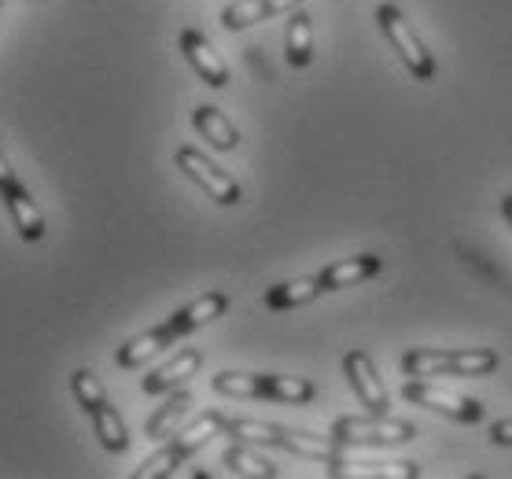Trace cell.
I'll return each instance as SVG.
<instances>
[{
  "mask_svg": "<svg viewBox=\"0 0 512 479\" xmlns=\"http://www.w3.org/2000/svg\"><path fill=\"white\" fill-rule=\"evenodd\" d=\"M225 424H229V417H222V413H203V417H196V421L188 424V428H181V432H174V439L163 446V450H155L144 465L137 468V479H155V476H170L185 457H192L199 450V446H207L214 435L225 432Z\"/></svg>",
  "mask_w": 512,
  "mask_h": 479,
  "instance_id": "6da1fadb",
  "label": "cell"
},
{
  "mask_svg": "<svg viewBox=\"0 0 512 479\" xmlns=\"http://www.w3.org/2000/svg\"><path fill=\"white\" fill-rule=\"evenodd\" d=\"M225 465L233 468L236 476H247V479H273L277 476V468L269 465V461H262L258 454H251V450L240 446V443L225 450Z\"/></svg>",
  "mask_w": 512,
  "mask_h": 479,
  "instance_id": "44dd1931",
  "label": "cell"
},
{
  "mask_svg": "<svg viewBox=\"0 0 512 479\" xmlns=\"http://www.w3.org/2000/svg\"><path fill=\"white\" fill-rule=\"evenodd\" d=\"M181 52H185V59L196 67V74L210 89H225V85H229V63L218 56V48L210 45L199 30H185V34H181Z\"/></svg>",
  "mask_w": 512,
  "mask_h": 479,
  "instance_id": "ba28073f",
  "label": "cell"
},
{
  "mask_svg": "<svg viewBox=\"0 0 512 479\" xmlns=\"http://www.w3.org/2000/svg\"><path fill=\"white\" fill-rule=\"evenodd\" d=\"M89 417H93V428H96V435H100V443H104L111 454H122L129 446V432H126V424H122V417H118V409L111 406V402H104V406H96Z\"/></svg>",
  "mask_w": 512,
  "mask_h": 479,
  "instance_id": "d6986e66",
  "label": "cell"
},
{
  "mask_svg": "<svg viewBox=\"0 0 512 479\" xmlns=\"http://www.w3.org/2000/svg\"><path fill=\"white\" fill-rule=\"evenodd\" d=\"M303 0H236L222 12V26L225 30H247V26L262 23L269 15L280 12H295Z\"/></svg>",
  "mask_w": 512,
  "mask_h": 479,
  "instance_id": "7c38bea8",
  "label": "cell"
},
{
  "mask_svg": "<svg viewBox=\"0 0 512 479\" xmlns=\"http://www.w3.org/2000/svg\"><path fill=\"white\" fill-rule=\"evenodd\" d=\"M376 23H380V30L387 34L391 48L398 52V59L409 67V74H413L417 82H431V78H435V59H431V52L417 37V30L406 23V15L398 12L395 4H380V8H376Z\"/></svg>",
  "mask_w": 512,
  "mask_h": 479,
  "instance_id": "277c9868",
  "label": "cell"
},
{
  "mask_svg": "<svg viewBox=\"0 0 512 479\" xmlns=\"http://www.w3.org/2000/svg\"><path fill=\"white\" fill-rule=\"evenodd\" d=\"M321 292H325V288H321V277H295V281H284V284H277V288H269L266 306L269 310H291V306L314 303Z\"/></svg>",
  "mask_w": 512,
  "mask_h": 479,
  "instance_id": "2e32d148",
  "label": "cell"
},
{
  "mask_svg": "<svg viewBox=\"0 0 512 479\" xmlns=\"http://www.w3.org/2000/svg\"><path fill=\"white\" fill-rule=\"evenodd\" d=\"M498 369V354L479 347V351H406L402 354V373L420 376H487Z\"/></svg>",
  "mask_w": 512,
  "mask_h": 479,
  "instance_id": "7a4b0ae2",
  "label": "cell"
},
{
  "mask_svg": "<svg viewBox=\"0 0 512 479\" xmlns=\"http://www.w3.org/2000/svg\"><path fill=\"white\" fill-rule=\"evenodd\" d=\"M328 435L343 446H398L413 443L417 428L409 421H395L387 413H369V417H336Z\"/></svg>",
  "mask_w": 512,
  "mask_h": 479,
  "instance_id": "3957f363",
  "label": "cell"
},
{
  "mask_svg": "<svg viewBox=\"0 0 512 479\" xmlns=\"http://www.w3.org/2000/svg\"><path fill=\"white\" fill-rule=\"evenodd\" d=\"M501 214L509 218V229H512V192H509V196H501Z\"/></svg>",
  "mask_w": 512,
  "mask_h": 479,
  "instance_id": "484cf974",
  "label": "cell"
},
{
  "mask_svg": "<svg viewBox=\"0 0 512 479\" xmlns=\"http://www.w3.org/2000/svg\"><path fill=\"white\" fill-rule=\"evenodd\" d=\"M0 8H4V0H0Z\"/></svg>",
  "mask_w": 512,
  "mask_h": 479,
  "instance_id": "4316f807",
  "label": "cell"
},
{
  "mask_svg": "<svg viewBox=\"0 0 512 479\" xmlns=\"http://www.w3.org/2000/svg\"><path fill=\"white\" fill-rule=\"evenodd\" d=\"M177 170H185V177H192L203 192H207L214 203H222V207H233L240 203V181L233 174H225L222 166H214L203 152L196 148H177Z\"/></svg>",
  "mask_w": 512,
  "mask_h": 479,
  "instance_id": "5b68a950",
  "label": "cell"
},
{
  "mask_svg": "<svg viewBox=\"0 0 512 479\" xmlns=\"http://www.w3.org/2000/svg\"><path fill=\"white\" fill-rule=\"evenodd\" d=\"M314 59V19L295 8L288 23V63L291 67H306Z\"/></svg>",
  "mask_w": 512,
  "mask_h": 479,
  "instance_id": "ac0fdd59",
  "label": "cell"
},
{
  "mask_svg": "<svg viewBox=\"0 0 512 479\" xmlns=\"http://www.w3.org/2000/svg\"><path fill=\"white\" fill-rule=\"evenodd\" d=\"M12 185H15V170L8 166V159L0 155V192H4V188H12Z\"/></svg>",
  "mask_w": 512,
  "mask_h": 479,
  "instance_id": "d4e9b609",
  "label": "cell"
},
{
  "mask_svg": "<svg viewBox=\"0 0 512 479\" xmlns=\"http://www.w3.org/2000/svg\"><path fill=\"white\" fill-rule=\"evenodd\" d=\"M343 373H347L354 395L361 398V406L369 409V413H387L391 398H387V387H384V380L376 376V365L369 354L347 351V358H343Z\"/></svg>",
  "mask_w": 512,
  "mask_h": 479,
  "instance_id": "52a82bcc",
  "label": "cell"
},
{
  "mask_svg": "<svg viewBox=\"0 0 512 479\" xmlns=\"http://www.w3.org/2000/svg\"><path fill=\"white\" fill-rule=\"evenodd\" d=\"M402 395L413 402V406H428L435 413H443V417H454L461 424H479L487 417V409L479 406L476 398H465V395H454V391H446L439 384H424V380H409L402 387Z\"/></svg>",
  "mask_w": 512,
  "mask_h": 479,
  "instance_id": "8992f818",
  "label": "cell"
},
{
  "mask_svg": "<svg viewBox=\"0 0 512 479\" xmlns=\"http://www.w3.org/2000/svg\"><path fill=\"white\" fill-rule=\"evenodd\" d=\"M0 196H4L8 211H12L19 236H23L26 244H37V240L45 236V214H41V207L34 203V196H30V192H26V188L19 185V181H15L12 188H4Z\"/></svg>",
  "mask_w": 512,
  "mask_h": 479,
  "instance_id": "8fae6325",
  "label": "cell"
},
{
  "mask_svg": "<svg viewBox=\"0 0 512 479\" xmlns=\"http://www.w3.org/2000/svg\"><path fill=\"white\" fill-rule=\"evenodd\" d=\"M177 339H181V332H177L170 321H163V325L148 328V332L133 336L129 343H122V347H118V354H115V362L122 365V369H137V365H144L148 358H155L159 351L174 347Z\"/></svg>",
  "mask_w": 512,
  "mask_h": 479,
  "instance_id": "9c48e42d",
  "label": "cell"
},
{
  "mask_svg": "<svg viewBox=\"0 0 512 479\" xmlns=\"http://www.w3.org/2000/svg\"><path fill=\"white\" fill-rule=\"evenodd\" d=\"M192 122H196L199 137L207 144H214L218 152H236V144H240V133H236V126L229 122V118L218 111V107H196V115H192Z\"/></svg>",
  "mask_w": 512,
  "mask_h": 479,
  "instance_id": "9a60e30c",
  "label": "cell"
},
{
  "mask_svg": "<svg viewBox=\"0 0 512 479\" xmlns=\"http://www.w3.org/2000/svg\"><path fill=\"white\" fill-rule=\"evenodd\" d=\"M380 269H384V258L380 255H354V258H343V262L325 266L317 277H321V288H325V292H336V288H350V284L369 281Z\"/></svg>",
  "mask_w": 512,
  "mask_h": 479,
  "instance_id": "30bf717a",
  "label": "cell"
},
{
  "mask_svg": "<svg viewBox=\"0 0 512 479\" xmlns=\"http://www.w3.org/2000/svg\"><path fill=\"white\" fill-rule=\"evenodd\" d=\"M199 362H203V354H199V351H181L174 362L159 365L155 373L144 376V384H140V387H144L148 395H166V391H177L188 376H196Z\"/></svg>",
  "mask_w": 512,
  "mask_h": 479,
  "instance_id": "4fadbf2b",
  "label": "cell"
},
{
  "mask_svg": "<svg viewBox=\"0 0 512 479\" xmlns=\"http://www.w3.org/2000/svg\"><path fill=\"white\" fill-rule=\"evenodd\" d=\"M266 398L273 402H314V384L303 376H266Z\"/></svg>",
  "mask_w": 512,
  "mask_h": 479,
  "instance_id": "ffe728a7",
  "label": "cell"
},
{
  "mask_svg": "<svg viewBox=\"0 0 512 479\" xmlns=\"http://www.w3.org/2000/svg\"><path fill=\"white\" fill-rule=\"evenodd\" d=\"M490 439L498 446H512V421H494L490 424Z\"/></svg>",
  "mask_w": 512,
  "mask_h": 479,
  "instance_id": "cb8c5ba5",
  "label": "cell"
},
{
  "mask_svg": "<svg viewBox=\"0 0 512 479\" xmlns=\"http://www.w3.org/2000/svg\"><path fill=\"white\" fill-rule=\"evenodd\" d=\"M192 409V395L188 391H174V398L166 402V406H159L148 417V424H144V432H148V439H170V435L177 432V424L185 421V413Z\"/></svg>",
  "mask_w": 512,
  "mask_h": 479,
  "instance_id": "e0dca14e",
  "label": "cell"
},
{
  "mask_svg": "<svg viewBox=\"0 0 512 479\" xmlns=\"http://www.w3.org/2000/svg\"><path fill=\"white\" fill-rule=\"evenodd\" d=\"M214 391L233 398H266V376L247 373H218L214 376Z\"/></svg>",
  "mask_w": 512,
  "mask_h": 479,
  "instance_id": "7402d4cb",
  "label": "cell"
},
{
  "mask_svg": "<svg viewBox=\"0 0 512 479\" xmlns=\"http://www.w3.org/2000/svg\"><path fill=\"white\" fill-rule=\"evenodd\" d=\"M70 387H74V398L82 402L85 413H93L96 406H104L107 395H104V384L96 380V373H89V369H78L74 373V380H70Z\"/></svg>",
  "mask_w": 512,
  "mask_h": 479,
  "instance_id": "603a6c76",
  "label": "cell"
},
{
  "mask_svg": "<svg viewBox=\"0 0 512 479\" xmlns=\"http://www.w3.org/2000/svg\"><path fill=\"white\" fill-rule=\"evenodd\" d=\"M225 306H229V299H225L222 292L199 295V299H192V303L181 306V310L170 317V325H174L181 336H188V332H196V328L210 325V321H218V317L225 314Z\"/></svg>",
  "mask_w": 512,
  "mask_h": 479,
  "instance_id": "5bb4252c",
  "label": "cell"
}]
</instances>
